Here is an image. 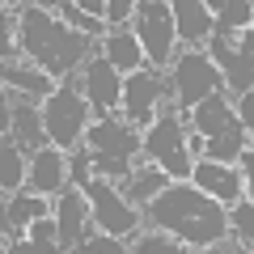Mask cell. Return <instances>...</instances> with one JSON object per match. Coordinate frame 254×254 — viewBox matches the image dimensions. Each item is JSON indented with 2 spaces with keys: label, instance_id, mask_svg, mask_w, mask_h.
Masks as SVG:
<instances>
[{
  "label": "cell",
  "instance_id": "obj_1",
  "mask_svg": "<svg viewBox=\"0 0 254 254\" xmlns=\"http://www.w3.org/2000/svg\"><path fill=\"white\" fill-rule=\"evenodd\" d=\"M144 216L153 220V229L178 237L190 250L216 246V242H225V237L233 233V229H229V208L216 203L212 195H203L195 182H190V187L187 182H170V187L144 208Z\"/></svg>",
  "mask_w": 254,
  "mask_h": 254
},
{
  "label": "cell",
  "instance_id": "obj_2",
  "mask_svg": "<svg viewBox=\"0 0 254 254\" xmlns=\"http://www.w3.org/2000/svg\"><path fill=\"white\" fill-rule=\"evenodd\" d=\"M21 51L47 76H64L89 64V38L55 17L51 4H21Z\"/></svg>",
  "mask_w": 254,
  "mask_h": 254
},
{
  "label": "cell",
  "instance_id": "obj_3",
  "mask_svg": "<svg viewBox=\"0 0 254 254\" xmlns=\"http://www.w3.org/2000/svg\"><path fill=\"white\" fill-rule=\"evenodd\" d=\"M85 140H89V153H93V170H98V178H110V182H127L131 178V170H136V153H144V140H140V131L127 119H98V123L85 131Z\"/></svg>",
  "mask_w": 254,
  "mask_h": 254
},
{
  "label": "cell",
  "instance_id": "obj_4",
  "mask_svg": "<svg viewBox=\"0 0 254 254\" xmlns=\"http://www.w3.org/2000/svg\"><path fill=\"white\" fill-rule=\"evenodd\" d=\"M144 153H148V161L161 165L170 178L187 182V174L195 170V157H190V148H187V131H182V110L174 106V102H165L161 115H157V123L144 131Z\"/></svg>",
  "mask_w": 254,
  "mask_h": 254
},
{
  "label": "cell",
  "instance_id": "obj_5",
  "mask_svg": "<svg viewBox=\"0 0 254 254\" xmlns=\"http://www.w3.org/2000/svg\"><path fill=\"white\" fill-rule=\"evenodd\" d=\"M220 89H225V76H220V68L212 64L208 51H182L170 64V98L182 115L195 110L199 102H208Z\"/></svg>",
  "mask_w": 254,
  "mask_h": 254
},
{
  "label": "cell",
  "instance_id": "obj_6",
  "mask_svg": "<svg viewBox=\"0 0 254 254\" xmlns=\"http://www.w3.org/2000/svg\"><path fill=\"white\" fill-rule=\"evenodd\" d=\"M89 119H93V106H89V98L81 93V85H60V89L43 102L47 140H51L55 148H76L81 136L93 127Z\"/></svg>",
  "mask_w": 254,
  "mask_h": 254
},
{
  "label": "cell",
  "instance_id": "obj_7",
  "mask_svg": "<svg viewBox=\"0 0 254 254\" xmlns=\"http://www.w3.org/2000/svg\"><path fill=\"white\" fill-rule=\"evenodd\" d=\"M136 38L144 47V60H153V72L170 68L178 55H174V43H178V26H174V4L165 0H144L136 4Z\"/></svg>",
  "mask_w": 254,
  "mask_h": 254
},
{
  "label": "cell",
  "instance_id": "obj_8",
  "mask_svg": "<svg viewBox=\"0 0 254 254\" xmlns=\"http://www.w3.org/2000/svg\"><path fill=\"white\" fill-rule=\"evenodd\" d=\"M85 195H89V208H93V225H98V233L123 237V242L140 233V225H144L140 208L127 199L123 190H115V182H110V178H93L89 187H85Z\"/></svg>",
  "mask_w": 254,
  "mask_h": 254
},
{
  "label": "cell",
  "instance_id": "obj_9",
  "mask_svg": "<svg viewBox=\"0 0 254 254\" xmlns=\"http://www.w3.org/2000/svg\"><path fill=\"white\" fill-rule=\"evenodd\" d=\"M170 98V76L153 72V68H140V72L123 76V115L131 127H153L161 106Z\"/></svg>",
  "mask_w": 254,
  "mask_h": 254
},
{
  "label": "cell",
  "instance_id": "obj_10",
  "mask_svg": "<svg viewBox=\"0 0 254 254\" xmlns=\"http://www.w3.org/2000/svg\"><path fill=\"white\" fill-rule=\"evenodd\" d=\"M76 85H81V93L89 98V106L98 110L102 119H110L115 106H123V72H119L106 55H93V60L85 64V76Z\"/></svg>",
  "mask_w": 254,
  "mask_h": 254
},
{
  "label": "cell",
  "instance_id": "obj_11",
  "mask_svg": "<svg viewBox=\"0 0 254 254\" xmlns=\"http://www.w3.org/2000/svg\"><path fill=\"white\" fill-rule=\"evenodd\" d=\"M55 220H60V254H76L81 242L89 237L93 225V208L85 190H64L55 195Z\"/></svg>",
  "mask_w": 254,
  "mask_h": 254
},
{
  "label": "cell",
  "instance_id": "obj_12",
  "mask_svg": "<svg viewBox=\"0 0 254 254\" xmlns=\"http://www.w3.org/2000/svg\"><path fill=\"white\" fill-rule=\"evenodd\" d=\"M4 102H9V131H4V136L17 140L21 153H38V148L51 144V140H47V123H43V102L13 98V89L4 93Z\"/></svg>",
  "mask_w": 254,
  "mask_h": 254
},
{
  "label": "cell",
  "instance_id": "obj_13",
  "mask_svg": "<svg viewBox=\"0 0 254 254\" xmlns=\"http://www.w3.org/2000/svg\"><path fill=\"white\" fill-rule=\"evenodd\" d=\"M208 55H212V64L220 68V76H225V89L233 93V98H246V93L254 89V60H250V55H242L225 34H212Z\"/></svg>",
  "mask_w": 254,
  "mask_h": 254
},
{
  "label": "cell",
  "instance_id": "obj_14",
  "mask_svg": "<svg viewBox=\"0 0 254 254\" xmlns=\"http://www.w3.org/2000/svg\"><path fill=\"white\" fill-rule=\"evenodd\" d=\"M190 182L203 190V195H212L216 203H225V208H233L237 199H246V182H242V170H233V165H216V161H195V170H190Z\"/></svg>",
  "mask_w": 254,
  "mask_h": 254
},
{
  "label": "cell",
  "instance_id": "obj_15",
  "mask_svg": "<svg viewBox=\"0 0 254 254\" xmlns=\"http://www.w3.org/2000/svg\"><path fill=\"white\" fill-rule=\"evenodd\" d=\"M68 157H64V148H55V144H47V148H38L34 153V161H30V178H26V190L30 195H64L68 190Z\"/></svg>",
  "mask_w": 254,
  "mask_h": 254
},
{
  "label": "cell",
  "instance_id": "obj_16",
  "mask_svg": "<svg viewBox=\"0 0 254 254\" xmlns=\"http://www.w3.org/2000/svg\"><path fill=\"white\" fill-rule=\"evenodd\" d=\"M174 26H178V38L187 47H199L216 34V17L203 0H174Z\"/></svg>",
  "mask_w": 254,
  "mask_h": 254
},
{
  "label": "cell",
  "instance_id": "obj_17",
  "mask_svg": "<svg viewBox=\"0 0 254 254\" xmlns=\"http://www.w3.org/2000/svg\"><path fill=\"white\" fill-rule=\"evenodd\" d=\"M43 216H55L51 212V199L47 195H30V190H21V195H13V199H4V242H13V233H30V225Z\"/></svg>",
  "mask_w": 254,
  "mask_h": 254
},
{
  "label": "cell",
  "instance_id": "obj_18",
  "mask_svg": "<svg viewBox=\"0 0 254 254\" xmlns=\"http://www.w3.org/2000/svg\"><path fill=\"white\" fill-rule=\"evenodd\" d=\"M102 55H106L123 76H131V72L144 68V47H140L136 30H106V38H102Z\"/></svg>",
  "mask_w": 254,
  "mask_h": 254
},
{
  "label": "cell",
  "instance_id": "obj_19",
  "mask_svg": "<svg viewBox=\"0 0 254 254\" xmlns=\"http://www.w3.org/2000/svg\"><path fill=\"white\" fill-rule=\"evenodd\" d=\"M233 123H237V110L225 102V93H212L208 102H199V106L190 110V127H195V136H203V140H216L220 131H229Z\"/></svg>",
  "mask_w": 254,
  "mask_h": 254
},
{
  "label": "cell",
  "instance_id": "obj_20",
  "mask_svg": "<svg viewBox=\"0 0 254 254\" xmlns=\"http://www.w3.org/2000/svg\"><path fill=\"white\" fill-rule=\"evenodd\" d=\"M4 85L17 89L21 98H34V102H47L55 89H60V85H51V76H47L43 68L21 64V60H9V64H4Z\"/></svg>",
  "mask_w": 254,
  "mask_h": 254
},
{
  "label": "cell",
  "instance_id": "obj_21",
  "mask_svg": "<svg viewBox=\"0 0 254 254\" xmlns=\"http://www.w3.org/2000/svg\"><path fill=\"white\" fill-rule=\"evenodd\" d=\"M165 187H170V174H165L161 165L144 161V165H136V170H131V178L123 182V195L136 203V208H148V203H153Z\"/></svg>",
  "mask_w": 254,
  "mask_h": 254
},
{
  "label": "cell",
  "instance_id": "obj_22",
  "mask_svg": "<svg viewBox=\"0 0 254 254\" xmlns=\"http://www.w3.org/2000/svg\"><path fill=\"white\" fill-rule=\"evenodd\" d=\"M26 178H30V165L21 157V144L4 136V148H0V187H4V199L21 195L26 190Z\"/></svg>",
  "mask_w": 254,
  "mask_h": 254
},
{
  "label": "cell",
  "instance_id": "obj_23",
  "mask_svg": "<svg viewBox=\"0 0 254 254\" xmlns=\"http://www.w3.org/2000/svg\"><path fill=\"white\" fill-rule=\"evenodd\" d=\"M246 127H242V119H237L233 127H229V131H220L216 140H208V148H203V157H208V161H216V165H233V161H242V153L250 144H246Z\"/></svg>",
  "mask_w": 254,
  "mask_h": 254
},
{
  "label": "cell",
  "instance_id": "obj_24",
  "mask_svg": "<svg viewBox=\"0 0 254 254\" xmlns=\"http://www.w3.org/2000/svg\"><path fill=\"white\" fill-rule=\"evenodd\" d=\"M208 9H212V17H216V34H233V30H250L254 26V4H246V0H216Z\"/></svg>",
  "mask_w": 254,
  "mask_h": 254
},
{
  "label": "cell",
  "instance_id": "obj_25",
  "mask_svg": "<svg viewBox=\"0 0 254 254\" xmlns=\"http://www.w3.org/2000/svg\"><path fill=\"white\" fill-rule=\"evenodd\" d=\"M229 229H233L237 246L254 250V203L250 199H237L233 208H229Z\"/></svg>",
  "mask_w": 254,
  "mask_h": 254
},
{
  "label": "cell",
  "instance_id": "obj_26",
  "mask_svg": "<svg viewBox=\"0 0 254 254\" xmlns=\"http://www.w3.org/2000/svg\"><path fill=\"white\" fill-rule=\"evenodd\" d=\"M131 254H187V246H182L178 237H170V233H161V229H153V233H136Z\"/></svg>",
  "mask_w": 254,
  "mask_h": 254
},
{
  "label": "cell",
  "instance_id": "obj_27",
  "mask_svg": "<svg viewBox=\"0 0 254 254\" xmlns=\"http://www.w3.org/2000/svg\"><path fill=\"white\" fill-rule=\"evenodd\" d=\"M26 237L38 246V254H60V220H55V216H43V220H34Z\"/></svg>",
  "mask_w": 254,
  "mask_h": 254
},
{
  "label": "cell",
  "instance_id": "obj_28",
  "mask_svg": "<svg viewBox=\"0 0 254 254\" xmlns=\"http://www.w3.org/2000/svg\"><path fill=\"white\" fill-rule=\"evenodd\" d=\"M55 13H64V21H68L76 34H85V38H98V34H102V21L89 17L81 4H55ZM102 38H106V34H102Z\"/></svg>",
  "mask_w": 254,
  "mask_h": 254
},
{
  "label": "cell",
  "instance_id": "obj_29",
  "mask_svg": "<svg viewBox=\"0 0 254 254\" xmlns=\"http://www.w3.org/2000/svg\"><path fill=\"white\" fill-rule=\"evenodd\" d=\"M76 254H131V250L123 246V237H110V233H89V237L81 242V250H76Z\"/></svg>",
  "mask_w": 254,
  "mask_h": 254
},
{
  "label": "cell",
  "instance_id": "obj_30",
  "mask_svg": "<svg viewBox=\"0 0 254 254\" xmlns=\"http://www.w3.org/2000/svg\"><path fill=\"white\" fill-rule=\"evenodd\" d=\"M68 178H72V187H89V182L93 178H98V170H93V153H85V148H81V153H72V161H68Z\"/></svg>",
  "mask_w": 254,
  "mask_h": 254
},
{
  "label": "cell",
  "instance_id": "obj_31",
  "mask_svg": "<svg viewBox=\"0 0 254 254\" xmlns=\"http://www.w3.org/2000/svg\"><path fill=\"white\" fill-rule=\"evenodd\" d=\"M131 13H136L131 0H110V4H106V26L110 30H123V21L131 17Z\"/></svg>",
  "mask_w": 254,
  "mask_h": 254
},
{
  "label": "cell",
  "instance_id": "obj_32",
  "mask_svg": "<svg viewBox=\"0 0 254 254\" xmlns=\"http://www.w3.org/2000/svg\"><path fill=\"white\" fill-rule=\"evenodd\" d=\"M237 119H242V127H246V136H254V89L246 93V98H237Z\"/></svg>",
  "mask_w": 254,
  "mask_h": 254
},
{
  "label": "cell",
  "instance_id": "obj_33",
  "mask_svg": "<svg viewBox=\"0 0 254 254\" xmlns=\"http://www.w3.org/2000/svg\"><path fill=\"white\" fill-rule=\"evenodd\" d=\"M242 182H246V199L254 203V144L242 153Z\"/></svg>",
  "mask_w": 254,
  "mask_h": 254
},
{
  "label": "cell",
  "instance_id": "obj_34",
  "mask_svg": "<svg viewBox=\"0 0 254 254\" xmlns=\"http://www.w3.org/2000/svg\"><path fill=\"white\" fill-rule=\"evenodd\" d=\"M4 254H38V246L30 242V237H17V242H9V246H4Z\"/></svg>",
  "mask_w": 254,
  "mask_h": 254
},
{
  "label": "cell",
  "instance_id": "obj_35",
  "mask_svg": "<svg viewBox=\"0 0 254 254\" xmlns=\"http://www.w3.org/2000/svg\"><path fill=\"white\" fill-rule=\"evenodd\" d=\"M237 51L254 60V26H250V30H242V43H237Z\"/></svg>",
  "mask_w": 254,
  "mask_h": 254
},
{
  "label": "cell",
  "instance_id": "obj_36",
  "mask_svg": "<svg viewBox=\"0 0 254 254\" xmlns=\"http://www.w3.org/2000/svg\"><path fill=\"white\" fill-rule=\"evenodd\" d=\"M81 9L89 13V17H102V21H106V4H102V0H85Z\"/></svg>",
  "mask_w": 254,
  "mask_h": 254
},
{
  "label": "cell",
  "instance_id": "obj_37",
  "mask_svg": "<svg viewBox=\"0 0 254 254\" xmlns=\"http://www.w3.org/2000/svg\"><path fill=\"white\" fill-rule=\"evenodd\" d=\"M237 246H229V242H216V246H203V250H195V254H233Z\"/></svg>",
  "mask_w": 254,
  "mask_h": 254
},
{
  "label": "cell",
  "instance_id": "obj_38",
  "mask_svg": "<svg viewBox=\"0 0 254 254\" xmlns=\"http://www.w3.org/2000/svg\"><path fill=\"white\" fill-rule=\"evenodd\" d=\"M233 254H254V250H246V246H237V250H233Z\"/></svg>",
  "mask_w": 254,
  "mask_h": 254
}]
</instances>
